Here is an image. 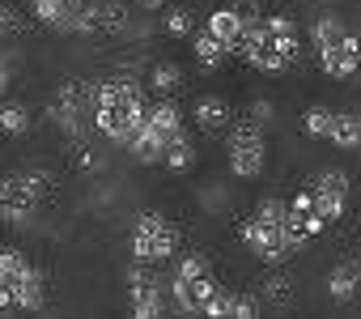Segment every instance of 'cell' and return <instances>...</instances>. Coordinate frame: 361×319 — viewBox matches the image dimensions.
I'll use <instances>...</instances> for the list:
<instances>
[{
  "mask_svg": "<svg viewBox=\"0 0 361 319\" xmlns=\"http://www.w3.org/2000/svg\"><path fill=\"white\" fill-rule=\"evenodd\" d=\"M145 111H149V102H145V85L136 77L119 73V77H106L94 85V128L106 140L128 149L145 124Z\"/></svg>",
  "mask_w": 361,
  "mask_h": 319,
  "instance_id": "1",
  "label": "cell"
},
{
  "mask_svg": "<svg viewBox=\"0 0 361 319\" xmlns=\"http://www.w3.org/2000/svg\"><path fill=\"white\" fill-rule=\"evenodd\" d=\"M255 73H285L298 64L302 56V35H298V22L285 18V13H264L251 22L247 39H243V52H238Z\"/></svg>",
  "mask_w": 361,
  "mask_h": 319,
  "instance_id": "2",
  "label": "cell"
},
{
  "mask_svg": "<svg viewBox=\"0 0 361 319\" xmlns=\"http://www.w3.org/2000/svg\"><path fill=\"white\" fill-rule=\"evenodd\" d=\"M47 302V277L18 247H0V315H35Z\"/></svg>",
  "mask_w": 361,
  "mask_h": 319,
  "instance_id": "3",
  "label": "cell"
},
{
  "mask_svg": "<svg viewBox=\"0 0 361 319\" xmlns=\"http://www.w3.org/2000/svg\"><path fill=\"white\" fill-rule=\"evenodd\" d=\"M285 217H289V200L268 196V200H259L255 213L243 222L238 234H243V243H247V251H251L255 260H264V264H285V260L298 251V243L289 239Z\"/></svg>",
  "mask_w": 361,
  "mask_h": 319,
  "instance_id": "4",
  "label": "cell"
},
{
  "mask_svg": "<svg viewBox=\"0 0 361 319\" xmlns=\"http://www.w3.org/2000/svg\"><path fill=\"white\" fill-rule=\"evenodd\" d=\"M310 47L319 56V68L331 81H348L361 73V30H348L336 13H323L310 22Z\"/></svg>",
  "mask_w": 361,
  "mask_h": 319,
  "instance_id": "5",
  "label": "cell"
},
{
  "mask_svg": "<svg viewBox=\"0 0 361 319\" xmlns=\"http://www.w3.org/2000/svg\"><path fill=\"white\" fill-rule=\"evenodd\" d=\"M166 289H170V306L178 315H200L204 319L209 302L221 294V281H217V272H213L204 251H188V255H178L174 277H170Z\"/></svg>",
  "mask_w": 361,
  "mask_h": 319,
  "instance_id": "6",
  "label": "cell"
},
{
  "mask_svg": "<svg viewBox=\"0 0 361 319\" xmlns=\"http://www.w3.org/2000/svg\"><path fill=\"white\" fill-rule=\"evenodd\" d=\"M183 132H188V128H183V111H178L170 98H157V102H149L145 124H140V132L132 136L128 153L136 157V162H145V167H161L166 149L183 136Z\"/></svg>",
  "mask_w": 361,
  "mask_h": 319,
  "instance_id": "7",
  "label": "cell"
},
{
  "mask_svg": "<svg viewBox=\"0 0 361 319\" xmlns=\"http://www.w3.org/2000/svg\"><path fill=\"white\" fill-rule=\"evenodd\" d=\"M47 196V175L43 171H9L0 175V222L5 226H26L43 209Z\"/></svg>",
  "mask_w": 361,
  "mask_h": 319,
  "instance_id": "8",
  "label": "cell"
},
{
  "mask_svg": "<svg viewBox=\"0 0 361 319\" xmlns=\"http://www.w3.org/2000/svg\"><path fill=\"white\" fill-rule=\"evenodd\" d=\"M226 162L234 179H259L268 167V136L255 119H234L226 136Z\"/></svg>",
  "mask_w": 361,
  "mask_h": 319,
  "instance_id": "9",
  "label": "cell"
},
{
  "mask_svg": "<svg viewBox=\"0 0 361 319\" xmlns=\"http://www.w3.org/2000/svg\"><path fill=\"white\" fill-rule=\"evenodd\" d=\"M128 243H132V260L149 264V268H157V264H166V260L178 255V230L161 213H140Z\"/></svg>",
  "mask_w": 361,
  "mask_h": 319,
  "instance_id": "10",
  "label": "cell"
},
{
  "mask_svg": "<svg viewBox=\"0 0 361 319\" xmlns=\"http://www.w3.org/2000/svg\"><path fill=\"white\" fill-rule=\"evenodd\" d=\"M47 115H51V124H56L64 136L77 140L81 128L94 124V85H85V81H64V85L51 94Z\"/></svg>",
  "mask_w": 361,
  "mask_h": 319,
  "instance_id": "11",
  "label": "cell"
},
{
  "mask_svg": "<svg viewBox=\"0 0 361 319\" xmlns=\"http://www.w3.org/2000/svg\"><path fill=\"white\" fill-rule=\"evenodd\" d=\"M166 298H170V289L161 285V277L149 264H132L128 268V306H132V319H161L166 311H174Z\"/></svg>",
  "mask_w": 361,
  "mask_h": 319,
  "instance_id": "12",
  "label": "cell"
},
{
  "mask_svg": "<svg viewBox=\"0 0 361 319\" xmlns=\"http://www.w3.org/2000/svg\"><path fill=\"white\" fill-rule=\"evenodd\" d=\"M255 18H264V13H255L247 0H238V5L213 9V13H209V22H204V30H209L217 43H226V47H230V56H238V52H243V39H247V30H251V22H255Z\"/></svg>",
  "mask_w": 361,
  "mask_h": 319,
  "instance_id": "13",
  "label": "cell"
},
{
  "mask_svg": "<svg viewBox=\"0 0 361 319\" xmlns=\"http://www.w3.org/2000/svg\"><path fill=\"white\" fill-rule=\"evenodd\" d=\"M306 188L314 192V205H319V213H323V222H327V226H331V222H340V217L348 213V175H344V171L327 167V171H319Z\"/></svg>",
  "mask_w": 361,
  "mask_h": 319,
  "instance_id": "14",
  "label": "cell"
},
{
  "mask_svg": "<svg viewBox=\"0 0 361 319\" xmlns=\"http://www.w3.org/2000/svg\"><path fill=\"white\" fill-rule=\"evenodd\" d=\"M285 226H289V239H293L298 247L314 243V239L327 230V222H323V213H319V205H314V192H310V188H302V192H293V196H289V217H285Z\"/></svg>",
  "mask_w": 361,
  "mask_h": 319,
  "instance_id": "15",
  "label": "cell"
},
{
  "mask_svg": "<svg viewBox=\"0 0 361 319\" xmlns=\"http://www.w3.org/2000/svg\"><path fill=\"white\" fill-rule=\"evenodd\" d=\"M30 13L39 26H47L56 35H81L85 0H30Z\"/></svg>",
  "mask_w": 361,
  "mask_h": 319,
  "instance_id": "16",
  "label": "cell"
},
{
  "mask_svg": "<svg viewBox=\"0 0 361 319\" xmlns=\"http://www.w3.org/2000/svg\"><path fill=\"white\" fill-rule=\"evenodd\" d=\"M192 119H196V128L209 132V136L234 128V111H230V102H226L221 94H200L196 107H192Z\"/></svg>",
  "mask_w": 361,
  "mask_h": 319,
  "instance_id": "17",
  "label": "cell"
},
{
  "mask_svg": "<svg viewBox=\"0 0 361 319\" xmlns=\"http://www.w3.org/2000/svg\"><path fill=\"white\" fill-rule=\"evenodd\" d=\"M327 140H331L336 149H361V115L336 111V115H331V128H327Z\"/></svg>",
  "mask_w": 361,
  "mask_h": 319,
  "instance_id": "18",
  "label": "cell"
},
{
  "mask_svg": "<svg viewBox=\"0 0 361 319\" xmlns=\"http://www.w3.org/2000/svg\"><path fill=\"white\" fill-rule=\"evenodd\" d=\"M192 52H196V64H200L204 73H213V68H221V64L230 60V47H226V43H217L209 30H196V39H192Z\"/></svg>",
  "mask_w": 361,
  "mask_h": 319,
  "instance_id": "19",
  "label": "cell"
},
{
  "mask_svg": "<svg viewBox=\"0 0 361 319\" xmlns=\"http://www.w3.org/2000/svg\"><path fill=\"white\" fill-rule=\"evenodd\" d=\"M327 294H331L336 302H348V298H357V294H361V268H353V264H340V268H331V277H327Z\"/></svg>",
  "mask_w": 361,
  "mask_h": 319,
  "instance_id": "20",
  "label": "cell"
},
{
  "mask_svg": "<svg viewBox=\"0 0 361 319\" xmlns=\"http://www.w3.org/2000/svg\"><path fill=\"white\" fill-rule=\"evenodd\" d=\"M196 157H200V153H196V140H192V136L183 132V136H178V140H174V145L166 149L161 167H166V171H174V175H188V171L196 167Z\"/></svg>",
  "mask_w": 361,
  "mask_h": 319,
  "instance_id": "21",
  "label": "cell"
},
{
  "mask_svg": "<svg viewBox=\"0 0 361 319\" xmlns=\"http://www.w3.org/2000/svg\"><path fill=\"white\" fill-rule=\"evenodd\" d=\"M132 26V13L119 0H98V35H123Z\"/></svg>",
  "mask_w": 361,
  "mask_h": 319,
  "instance_id": "22",
  "label": "cell"
},
{
  "mask_svg": "<svg viewBox=\"0 0 361 319\" xmlns=\"http://www.w3.org/2000/svg\"><path fill=\"white\" fill-rule=\"evenodd\" d=\"M149 90H153L157 98H170V94H178V90H183V68H178V64H170V60L153 64V73H149Z\"/></svg>",
  "mask_w": 361,
  "mask_h": 319,
  "instance_id": "23",
  "label": "cell"
},
{
  "mask_svg": "<svg viewBox=\"0 0 361 319\" xmlns=\"http://www.w3.org/2000/svg\"><path fill=\"white\" fill-rule=\"evenodd\" d=\"M0 132L5 136H26L30 132V107L26 102H0Z\"/></svg>",
  "mask_w": 361,
  "mask_h": 319,
  "instance_id": "24",
  "label": "cell"
},
{
  "mask_svg": "<svg viewBox=\"0 0 361 319\" xmlns=\"http://www.w3.org/2000/svg\"><path fill=\"white\" fill-rule=\"evenodd\" d=\"M161 30L170 39H196V18L188 9H166L161 13Z\"/></svg>",
  "mask_w": 361,
  "mask_h": 319,
  "instance_id": "25",
  "label": "cell"
},
{
  "mask_svg": "<svg viewBox=\"0 0 361 319\" xmlns=\"http://www.w3.org/2000/svg\"><path fill=\"white\" fill-rule=\"evenodd\" d=\"M331 107H310L306 115H302V132L306 136H314V140H327V128H331Z\"/></svg>",
  "mask_w": 361,
  "mask_h": 319,
  "instance_id": "26",
  "label": "cell"
},
{
  "mask_svg": "<svg viewBox=\"0 0 361 319\" xmlns=\"http://www.w3.org/2000/svg\"><path fill=\"white\" fill-rule=\"evenodd\" d=\"M259 302L285 306V302H289V281H285V277H268V281H264V289H259Z\"/></svg>",
  "mask_w": 361,
  "mask_h": 319,
  "instance_id": "27",
  "label": "cell"
},
{
  "mask_svg": "<svg viewBox=\"0 0 361 319\" xmlns=\"http://www.w3.org/2000/svg\"><path fill=\"white\" fill-rule=\"evenodd\" d=\"M259 315H264L259 294H238L234 298V319H259Z\"/></svg>",
  "mask_w": 361,
  "mask_h": 319,
  "instance_id": "28",
  "label": "cell"
},
{
  "mask_svg": "<svg viewBox=\"0 0 361 319\" xmlns=\"http://www.w3.org/2000/svg\"><path fill=\"white\" fill-rule=\"evenodd\" d=\"M247 119H255L259 128H264V124H272V102H268V98H255V102H251V115H247Z\"/></svg>",
  "mask_w": 361,
  "mask_h": 319,
  "instance_id": "29",
  "label": "cell"
},
{
  "mask_svg": "<svg viewBox=\"0 0 361 319\" xmlns=\"http://www.w3.org/2000/svg\"><path fill=\"white\" fill-rule=\"evenodd\" d=\"M18 26V13H13V5H9V0H0V35H5V30H13Z\"/></svg>",
  "mask_w": 361,
  "mask_h": 319,
  "instance_id": "30",
  "label": "cell"
},
{
  "mask_svg": "<svg viewBox=\"0 0 361 319\" xmlns=\"http://www.w3.org/2000/svg\"><path fill=\"white\" fill-rule=\"evenodd\" d=\"M9 81H13V68H9L5 56H0V102H5V94H9Z\"/></svg>",
  "mask_w": 361,
  "mask_h": 319,
  "instance_id": "31",
  "label": "cell"
},
{
  "mask_svg": "<svg viewBox=\"0 0 361 319\" xmlns=\"http://www.w3.org/2000/svg\"><path fill=\"white\" fill-rule=\"evenodd\" d=\"M136 5H140L145 13H157V9H166V5H170V0H136Z\"/></svg>",
  "mask_w": 361,
  "mask_h": 319,
  "instance_id": "32",
  "label": "cell"
}]
</instances>
